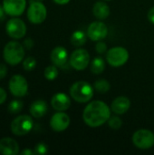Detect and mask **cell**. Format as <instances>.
<instances>
[{"label":"cell","mask_w":154,"mask_h":155,"mask_svg":"<svg viewBox=\"0 0 154 155\" xmlns=\"http://www.w3.org/2000/svg\"><path fill=\"white\" fill-rule=\"evenodd\" d=\"M5 10H4V7L0 5V20H2L4 18V15H5Z\"/></svg>","instance_id":"35"},{"label":"cell","mask_w":154,"mask_h":155,"mask_svg":"<svg viewBox=\"0 0 154 155\" xmlns=\"http://www.w3.org/2000/svg\"><path fill=\"white\" fill-rule=\"evenodd\" d=\"M129 52L123 46H114L106 53V61L113 67H120L124 65L129 60Z\"/></svg>","instance_id":"4"},{"label":"cell","mask_w":154,"mask_h":155,"mask_svg":"<svg viewBox=\"0 0 154 155\" xmlns=\"http://www.w3.org/2000/svg\"><path fill=\"white\" fill-rule=\"evenodd\" d=\"M0 153L3 155H16L19 153V145L15 140L5 137L0 140Z\"/></svg>","instance_id":"17"},{"label":"cell","mask_w":154,"mask_h":155,"mask_svg":"<svg viewBox=\"0 0 154 155\" xmlns=\"http://www.w3.org/2000/svg\"><path fill=\"white\" fill-rule=\"evenodd\" d=\"M34 41H33V39H31V38H26V39H25V41H24V43H23V45H24V47L25 48V49H27V50H30L33 46H34Z\"/></svg>","instance_id":"29"},{"label":"cell","mask_w":154,"mask_h":155,"mask_svg":"<svg viewBox=\"0 0 154 155\" xmlns=\"http://www.w3.org/2000/svg\"><path fill=\"white\" fill-rule=\"evenodd\" d=\"M108 125L110 128L113 130H118L122 127L123 125V121L120 117L118 116H111L110 119L108 120Z\"/></svg>","instance_id":"25"},{"label":"cell","mask_w":154,"mask_h":155,"mask_svg":"<svg viewBox=\"0 0 154 155\" xmlns=\"http://www.w3.org/2000/svg\"><path fill=\"white\" fill-rule=\"evenodd\" d=\"M37 1H43V0H37Z\"/></svg>","instance_id":"37"},{"label":"cell","mask_w":154,"mask_h":155,"mask_svg":"<svg viewBox=\"0 0 154 155\" xmlns=\"http://www.w3.org/2000/svg\"><path fill=\"white\" fill-rule=\"evenodd\" d=\"M93 14L98 20H104L111 14L110 6L103 1H98L93 6Z\"/></svg>","instance_id":"19"},{"label":"cell","mask_w":154,"mask_h":155,"mask_svg":"<svg viewBox=\"0 0 154 155\" xmlns=\"http://www.w3.org/2000/svg\"><path fill=\"white\" fill-rule=\"evenodd\" d=\"M59 74V71H58V67L56 65H49L47 66L45 69H44V77L49 80V81H53L54 79L57 78Z\"/></svg>","instance_id":"23"},{"label":"cell","mask_w":154,"mask_h":155,"mask_svg":"<svg viewBox=\"0 0 154 155\" xmlns=\"http://www.w3.org/2000/svg\"><path fill=\"white\" fill-rule=\"evenodd\" d=\"M36 66V60L32 56L26 57L23 62V67L25 71H32Z\"/></svg>","instance_id":"26"},{"label":"cell","mask_w":154,"mask_h":155,"mask_svg":"<svg viewBox=\"0 0 154 155\" xmlns=\"http://www.w3.org/2000/svg\"><path fill=\"white\" fill-rule=\"evenodd\" d=\"M111 108L104 102L96 100L89 103L83 112V119L86 125L97 128L108 122L111 117Z\"/></svg>","instance_id":"1"},{"label":"cell","mask_w":154,"mask_h":155,"mask_svg":"<svg viewBox=\"0 0 154 155\" xmlns=\"http://www.w3.org/2000/svg\"><path fill=\"white\" fill-rule=\"evenodd\" d=\"M3 7L5 14L11 16H19L25 10L26 0H3Z\"/></svg>","instance_id":"12"},{"label":"cell","mask_w":154,"mask_h":155,"mask_svg":"<svg viewBox=\"0 0 154 155\" xmlns=\"http://www.w3.org/2000/svg\"><path fill=\"white\" fill-rule=\"evenodd\" d=\"M95 51L99 54H103L107 53V45L102 41H98L96 45H95Z\"/></svg>","instance_id":"28"},{"label":"cell","mask_w":154,"mask_h":155,"mask_svg":"<svg viewBox=\"0 0 154 155\" xmlns=\"http://www.w3.org/2000/svg\"><path fill=\"white\" fill-rule=\"evenodd\" d=\"M103 1H111V0H103Z\"/></svg>","instance_id":"36"},{"label":"cell","mask_w":154,"mask_h":155,"mask_svg":"<svg viewBox=\"0 0 154 155\" xmlns=\"http://www.w3.org/2000/svg\"><path fill=\"white\" fill-rule=\"evenodd\" d=\"M5 31L11 38L20 39L26 34V25L22 19L18 17H12L6 23Z\"/></svg>","instance_id":"9"},{"label":"cell","mask_w":154,"mask_h":155,"mask_svg":"<svg viewBox=\"0 0 154 155\" xmlns=\"http://www.w3.org/2000/svg\"><path fill=\"white\" fill-rule=\"evenodd\" d=\"M34 154L38 155H44L48 153V146L44 143H39L35 147H34Z\"/></svg>","instance_id":"27"},{"label":"cell","mask_w":154,"mask_h":155,"mask_svg":"<svg viewBox=\"0 0 154 155\" xmlns=\"http://www.w3.org/2000/svg\"><path fill=\"white\" fill-rule=\"evenodd\" d=\"M47 111H48V106H47L46 102L44 100L34 101L29 108L30 114L32 115V117L36 118V119L44 116Z\"/></svg>","instance_id":"18"},{"label":"cell","mask_w":154,"mask_h":155,"mask_svg":"<svg viewBox=\"0 0 154 155\" xmlns=\"http://www.w3.org/2000/svg\"><path fill=\"white\" fill-rule=\"evenodd\" d=\"M50 59L53 64L57 67H64V65L68 62V52L66 48L64 46H56L54 47L50 54Z\"/></svg>","instance_id":"15"},{"label":"cell","mask_w":154,"mask_h":155,"mask_svg":"<svg viewBox=\"0 0 154 155\" xmlns=\"http://www.w3.org/2000/svg\"><path fill=\"white\" fill-rule=\"evenodd\" d=\"M130 107H131V101L126 96L116 97L111 104L112 112L117 115H122L126 114L129 111Z\"/></svg>","instance_id":"16"},{"label":"cell","mask_w":154,"mask_h":155,"mask_svg":"<svg viewBox=\"0 0 154 155\" xmlns=\"http://www.w3.org/2000/svg\"><path fill=\"white\" fill-rule=\"evenodd\" d=\"M55 4L57 5H66L68 4L71 0H53Z\"/></svg>","instance_id":"33"},{"label":"cell","mask_w":154,"mask_h":155,"mask_svg":"<svg viewBox=\"0 0 154 155\" xmlns=\"http://www.w3.org/2000/svg\"><path fill=\"white\" fill-rule=\"evenodd\" d=\"M105 69V61L101 56H96L91 62V71L93 74H101Z\"/></svg>","instance_id":"21"},{"label":"cell","mask_w":154,"mask_h":155,"mask_svg":"<svg viewBox=\"0 0 154 155\" xmlns=\"http://www.w3.org/2000/svg\"><path fill=\"white\" fill-rule=\"evenodd\" d=\"M132 141L138 149L149 150L154 146V134L147 129H140L133 134Z\"/></svg>","instance_id":"5"},{"label":"cell","mask_w":154,"mask_h":155,"mask_svg":"<svg viewBox=\"0 0 154 155\" xmlns=\"http://www.w3.org/2000/svg\"><path fill=\"white\" fill-rule=\"evenodd\" d=\"M7 74V67L3 64H0V80L4 79Z\"/></svg>","instance_id":"30"},{"label":"cell","mask_w":154,"mask_h":155,"mask_svg":"<svg viewBox=\"0 0 154 155\" xmlns=\"http://www.w3.org/2000/svg\"><path fill=\"white\" fill-rule=\"evenodd\" d=\"M9 91L15 97H23L28 92V84L26 79L21 74H15L9 81Z\"/></svg>","instance_id":"10"},{"label":"cell","mask_w":154,"mask_h":155,"mask_svg":"<svg viewBox=\"0 0 154 155\" xmlns=\"http://www.w3.org/2000/svg\"><path fill=\"white\" fill-rule=\"evenodd\" d=\"M23 106H24V104L21 100H13L8 104V112L11 114H16L22 111Z\"/></svg>","instance_id":"24"},{"label":"cell","mask_w":154,"mask_h":155,"mask_svg":"<svg viewBox=\"0 0 154 155\" xmlns=\"http://www.w3.org/2000/svg\"><path fill=\"white\" fill-rule=\"evenodd\" d=\"M69 93L71 98L75 102L86 104L93 99L94 88L86 81H77L71 85Z\"/></svg>","instance_id":"2"},{"label":"cell","mask_w":154,"mask_h":155,"mask_svg":"<svg viewBox=\"0 0 154 155\" xmlns=\"http://www.w3.org/2000/svg\"><path fill=\"white\" fill-rule=\"evenodd\" d=\"M93 88L96 92H98L100 94H106L111 89V84L105 79H99L94 82Z\"/></svg>","instance_id":"22"},{"label":"cell","mask_w":154,"mask_h":155,"mask_svg":"<svg viewBox=\"0 0 154 155\" xmlns=\"http://www.w3.org/2000/svg\"><path fill=\"white\" fill-rule=\"evenodd\" d=\"M3 57L10 65H16L24 61L25 47L15 41L8 42L3 50Z\"/></svg>","instance_id":"3"},{"label":"cell","mask_w":154,"mask_h":155,"mask_svg":"<svg viewBox=\"0 0 154 155\" xmlns=\"http://www.w3.org/2000/svg\"><path fill=\"white\" fill-rule=\"evenodd\" d=\"M86 34L88 38L93 42L102 41L108 35V27L102 20L94 21L89 25Z\"/></svg>","instance_id":"11"},{"label":"cell","mask_w":154,"mask_h":155,"mask_svg":"<svg viewBox=\"0 0 154 155\" xmlns=\"http://www.w3.org/2000/svg\"><path fill=\"white\" fill-rule=\"evenodd\" d=\"M87 37V34H85L84 31L76 30L71 35V44L75 47H81L86 43Z\"/></svg>","instance_id":"20"},{"label":"cell","mask_w":154,"mask_h":155,"mask_svg":"<svg viewBox=\"0 0 154 155\" xmlns=\"http://www.w3.org/2000/svg\"><path fill=\"white\" fill-rule=\"evenodd\" d=\"M71 104V98L64 93H57L51 99V105L57 112H64L68 110Z\"/></svg>","instance_id":"14"},{"label":"cell","mask_w":154,"mask_h":155,"mask_svg":"<svg viewBox=\"0 0 154 155\" xmlns=\"http://www.w3.org/2000/svg\"><path fill=\"white\" fill-rule=\"evenodd\" d=\"M6 97H7V95H6V92H5L3 88H1V87H0V104H4V103L5 102Z\"/></svg>","instance_id":"31"},{"label":"cell","mask_w":154,"mask_h":155,"mask_svg":"<svg viewBox=\"0 0 154 155\" xmlns=\"http://www.w3.org/2000/svg\"><path fill=\"white\" fill-rule=\"evenodd\" d=\"M21 154L32 155V154H34V151H32V150H30V149H25L24 151H22V152H21Z\"/></svg>","instance_id":"34"},{"label":"cell","mask_w":154,"mask_h":155,"mask_svg":"<svg viewBox=\"0 0 154 155\" xmlns=\"http://www.w3.org/2000/svg\"><path fill=\"white\" fill-rule=\"evenodd\" d=\"M71 120L67 114L64 112L55 113L50 120V127L54 132H64L70 125Z\"/></svg>","instance_id":"13"},{"label":"cell","mask_w":154,"mask_h":155,"mask_svg":"<svg viewBox=\"0 0 154 155\" xmlns=\"http://www.w3.org/2000/svg\"><path fill=\"white\" fill-rule=\"evenodd\" d=\"M90 54L89 52L84 48L75 49L70 55L69 64L76 71L85 70L90 64Z\"/></svg>","instance_id":"8"},{"label":"cell","mask_w":154,"mask_h":155,"mask_svg":"<svg viewBox=\"0 0 154 155\" xmlns=\"http://www.w3.org/2000/svg\"><path fill=\"white\" fill-rule=\"evenodd\" d=\"M147 16H148L149 21H150L152 24H153L154 25V6H152V7L149 10Z\"/></svg>","instance_id":"32"},{"label":"cell","mask_w":154,"mask_h":155,"mask_svg":"<svg viewBox=\"0 0 154 155\" xmlns=\"http://www.w3.org/2000/svg\"><path fill=\"white\" fill-rule=\"evenodd\" d=\"M34 127V121L31 116L23 114L15 118L11 123V131L15 135L23 136L27 134Z\"/></svg>","instance_id":"7"},{"label":"cell","mask_w":154,"mask_h":155,"mask_svg":"<svg viewBox=\"0 0 154 155\" xmlns=\"http://www.w3.org/2000/svg\"><path fill=\"white\" fill-rule=\"evenodd\" d=\"M47 16V10L45 5L41 1H31L27 9V18L34 25L42 24Z\"/></svg>","instance_id":"6"}]
</instances>
